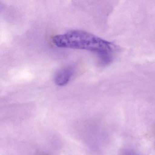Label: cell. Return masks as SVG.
Instances as JSON below:
<instances>
[{"label":"cell","mask_w":155,"mask_h":155,"mask_svg":"<svg viewBox=\"0 0 155 155\" xmlns=\"http://www.w3.org/2000/svg\"><path fill=\"white\" fill-rule=\"evenodd\" d=\"M75 70V68L72 65L67 66L60 70L55 75V83L59 86L67 85L73 77Z\"/></svg>","instance_id":"cell-2"},{"label":"cell","mask_w":155,"mask_h":155,"mask_svg":"<svg viewBox=\"0 0 155 155\" xmlns=\"http://www.w3.org/2000/svg\"><path fill=\"white\" fill-rule=\"evenodd\" d=\"M52 41L58 48L84 50L92 52L103 66L112 63L118 51L115 43L81 30L70 31L56 35L52 38Z\"/></svg>","instance_id":"cell-1"},{"label":"cell","mask_w":155,"mask_h":155,"mask_svg":"<svg viewBox=\"0 0 155 155\" xmlns=\"http://www.w3.org/2000/svg\"><path fill=\"white\" fill-rule=\"evenodd\" d=\"M121 155H137L136 153L131 151H127V152H125Z\"/></svg>","instance_id":"cell-3"}]
</instances>
